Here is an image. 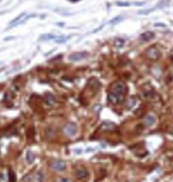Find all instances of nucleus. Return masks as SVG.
<instances>
[{"label": "nucleus", "mask_w": 173, "mask_h": 182, "mask_svg": "<svg viewBox=\"0 0 173 182\" xmlns=\"http://www.w3.org/2000/svg\"><path fill=\"white\" fill-rule=\"evenodd\" d=\"M126 93H127V86L123 82L117 81L110 88V93L108 94V101L110 104L119 105L123 101Z\"/></svg>", "instance_id": "nucleus-1"}, {"label": "nucleus", "mask_w": 173, "mask_h": 182, "mask_svg": "<svg viewBox=\"0 0 173 182\" xmlns=\"http://www.w3.org/2000/svg\"><path fill=\"white\" fill-rule=\"evenodd\" d=\"M77 131H78V127L75 123L70 122L68 123L65 126H64V135L68 136V137H75L77 135Z\"/></svg>", "instance_id": "nucleus-3"}, {"label": "nucleus", "mask_w": 173, "mask_h": 182, "mask_svg": "<svg viewBox=\"0 0 173 182\" xmlns=\"http://www.w3.org/2000/svg\"><path fill=\"white\" fill-rule=\"evenodd\" d=\"M57 36L55 35H42V37L39 38L40 41H50V39H56Z\"/></svg>", "instance_id": "nucleus-14"}, {"label": "nucleus", "mask_w": 173, "mask_h": 182, "mask_svg": "<svg viewBox=\"0 0 173 182\" xmlns=\"http://www.w3.org/2000/svg\"><path fill=\"white\" fill-rule=\"evenodd\" d=\"M35 181L36 182H44V175L42 171H37L35 175Z\"/></svg>", "instance_id": "nucleus-12"}, {"label": "nucleus", "mask_w": 173, "mask_h": 182, "mask_svg": "<svg viewBox=\"0 0 173 182\" xmlns=\"http://www.w3.org/2000/svg\"><path fill=\"white\" fill-rule=\"evenodd\" d=\"M0 182H7V180L5 178V175L4 174H0Z\"/></svg>", "instance_id": "nucleus-19"}, {"label": "nucleus", "mask_w": 173, "mask_h": 182, "mask_svg": "<svg viewBox=\"0 0 173 182\" xmlns=\"http://www.w3.org/2000/svg\"><path fill=\"white\" fill-rule=\"evenodd\" d=\"M35 159H36L35 152H33L32 150H27V151H26V162H27L29 164H32V163L35 162Z\"/></svg>", "instance_id": "nucleus-10"}, {"label": "nucleus", "mask_w": 173, "mask_h": 182, "mask_svg": "<svg viewBox=\"0 0 173 182\" xmlns=\"http://www.w3.org/2000/svg\"><path fill=\"white\" fill-rule=\"evenodd\" d=\"M59 182H74V181H72V180H70V178H68V177H62Z\"/></svg>", "instance_id": "nucleus-18"}, {"label": "nucleus", "mask_w": 173, "mask_h": 182, "mask_svg": "<svg viewBox=\"0 0 173 182\" xmlns=\"http://www.w3.org/2000/svg\"><path fill=\"white\" fill-rule=\"evenodd\" d=\"M121 19H122V16H119V17H116V18L112 19V20H110V23H112V24H115V23H117V22H119V20H121Z\"/></svg>", "instance_id": "nucleus-17"}, {"label": "nucleus", "mask_w": 173, "mask_h": 182, "mask_svg": "<svg viewBox=\"0 0 173 182\" xmlns=\"http://www.w3.org/2000/svg\"><path fill=\"white\" fill-rule=\"evenodd\" d=\"M134 105H135V98H133V99H130V100H129V104H128L127 108H128V110H130V108H132Z\"/></svg>", "instance_id": "nucleus-16"}, {"label": "nucleus", "mask_w": 173, "mask_h": 182, "mask_svg": "<svg viewBox=\"0 0 173 182\" xmlns=\"http://www.w3.org/2000/svg\"><path fill=\"white\" fill-rule=\"evenodd\" d=\"M155 26H159V28H164V26H166L165 24H162V23H155Z\"/></svg>", "instance_id": "nucleus-22"}, {"label": "nucleus", "mask_w": 173, "mask_h": 182, "mask_svg": "<svg viewBox=\"0 0 173 182\" xmlns=\"http://www.w3.org/2000/svg\"><path fill=\"white\" fill-rule=\"evenodd\" d=\"M155 117L153 116V114H147L146 117H145V119H143V122H145V125L146 126H153L154 124H155Z\"/></svg>", "instance_id": "nucleus-9"}, {"label": "nucleus", "mask_w": 173, "mask_h": 182, "mask_svg": "<svg viewBox=\"0 0 173 182\" xmlns=\"http://www.w3.org/2000/svg\"><path fill=\"white\" fill-rule=\"evenodd\" d=\"M51 169L53 171H57V173H62L66 169V163L62 159H57V161H53L51 163Z\"/></svg>", "instance_id": "nucleus-4"}, {"label": "nucleus", "mask_w": 173, "mask_h": 182, "mask_svg": "<svg viewBox=\"0 0 173 182\" xmlns=\"http://www.w3.org/2000/svg\"><path fill=\"white\" fill-rule=\"evenodd\" d=\"M147 87H148V89H145V88H143V90H142V95H143L145 99H153L156 94H155V92L153 90V88H152L151 86L147 84Z\"/></svg>", "instance_id": "nucleus-7"}, {"label": "nucleus", "mask_w": 173, "mask_h": 182, "mask_svg": "<svg viewBox=\"0 0 173 182\" xmlns=\"http://www.w3.org/2000/svg\"><path fill=\"white\" fill-rule=\"evenodd\" d=\"M154 36L155 35H154L153 31H146V32H143V33L140 35V39L142 42H149V41H152L154 38Z\"/></svg>", "instance_id": "nucleus-8"}, {"label": "nucleus", "mask_w": 173, "mask_h": 182, "mask_svg": "<svg viewBox=\"0 0 173 182\" xmlns=\"http://www.w3.org/2000/svg\"><path fill=\"white\" fill-rule=\"evenodd\" d=\"M117 5H121V6H128V5H130V3H122V1H117Z\"/></svg>", "instance_id": "nucleus-20"}, {"label": "nucleus", "mask_w": 173, "mask_h": 182, "mask_svg": "<svg viewBox=\"0 0 173 182\" xmlns=\"http://www.w3.org/2000/svg\"><path fill=\"white\" fill-rule=\"evenodd\" d=\"M10 175H11V182H14V173L12 171V170H10Z\"/></svg>", "instance_id": "nucleus-21"}, {"label": "nucleus", "mask_w": 173, "mask_h": 182, "mask_svg": "<svg viewBox=\"0 0 173 182\" xmlns=\"http://www.w3.org/2000/svg\"><path fill=\"white\" fill-rule=\"evenodd\" d=\"M145 55H146L147 58H149V60H152V61H155V60H158V58L160 57V50L158 49V47L151 45V47H148V48L146 49Z\"/></svg>", "instance_id": "nucleus-2"}, {"label": "nucleus", "mask_w": 173, "mask_h": 182, "mask_svg": "<svg viewBox=\"0 0 173 182\" xmlns=\"http://www.w3.org/2000/svg\"><path fill=\"white\" fill-rule=\"evenodd\" d=\"M44 98H45V100H46V103H48L49 105H53L55 101H56V99H55V97H53L52 93H45Z\"/></svg>", "instance_id": "nucleus-11"}, {"label": "nucleus", "mask_w": 173, "mask_h": 182, "mask_svg": "<svg viewBox=\"0 0 173 182\" xmlns=\"http://www.w3.org/2000/svg\"><path fill=\"white\" fill-rule=\"evenodd\" d=\"M75 176H76V178L83 181V180H86L89 177V171H88V169H86V168L81 167V168H77V170L75 173Z\"/></svg>", "instance_id": "nucleus-5"}, {"label": "nucleus", "mask_w": 173, "mask_h": 182, "mask_svg": "<svg viewBox=\"0 0 173 182\" xmlns=\"http://www.w3.org/2000/svg\"><path fill=\"white\" fill-rule=\"evenodd\" d=\"M24 16H25V13H22L20 16H18L17 18H14V19H13V20H12V22L10 23V26H9V28H12V26H13V25H14V24H16L17 22H19V20H22V17H24Z\"/></svg>", "instance_id": "nucleus-15"}, {"label": "nucleus", "mask_w": 173, "mask_h": 182, "mask_svg": "<svg viewBox=\"0 0 173 182\" xmlns=\"http://www.w3.org/2000/svg\"><path fill=\"white\" fill-rule=\"evenodd\" d=\"M123 44H125V39H123V38H120V37H119V38H115V39H114V45H115V47L120 48V47H122Z\"/></svg>", "instance_id": "nucleus-13"}, {"label": "nucleus", "mask_w": 173, "mask_h": 182, "mask_svg": "<svg viewBox=\"0 0 173 182\" xmlns=\"http://www.w3.org/2000/svg\"><path fill=\"white\" fill-rule=\"evenodd\" d=\"M88 56V52L86 51H76V52H72L70 56H69V60L70 61H81L83 58H85Z\"/></svg>", "instance_id": "nucleus-6"}]
</instances>
